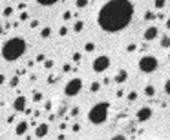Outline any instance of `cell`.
Instances as JSON below:
<instances>
[{"instance_id": "6da1fadb", "label": "cell", "mask_w": 170, "mask_h": 140, "mask_svg": "<svg viewBox=\"0 0 170 140\" xmlns=\"http://www.w3.org/2000/svg\"><path fill=\"white\" fill-rule=\"evenodd\" d=\"M132 18H134V4L130 0H108L97 15L101 29H104L106 33L123 31L125 27H128Z\"/></svg>"}, {"instance_id": "7a4b0ae2", "label": "cell", "mask_w": 170, "mask_h": 140, "mask_svg": "<svg viewBox=\"0 0 170 140\" xmlns=\"http://www.w3.org/2000/svg\"><path fill=\"white\" fill-rule=\"evenodd\" d=\"M26 49H27L26 40L20 38V36H13V38L5 40V42L2 44L0 53H2V56H4L5 62H15V60H18V58L26 53Z\"/></svg>"}, {"instance_id": "3957f363", "label": "cell", "mask_w": 170, "mask_h": 140, "mask_svg": "<svg viewBox=\"0 0 170 140\" xmlns=\"http://www.w3.org/2000/svg\"><path fill=\"white\" fill-rule=\"evenodd\" d=\"M110 102H97L90 111H88V120L92 122V124H95V126H99V124H103V122H106V118H108V113H110Z\"/></svg>"}, {"instance_id": "277c9868", "label": "cell", "mask_w": 170, "mask_h": 140, "mask_svg": "<svg viewBox=\"0 0 170 140\" xmlns=\"http://www.w3.org/2000/svg\"><path fill=\"white\" fill-rule=\"evenodd\" d=\"M157 66H159V62L154 55H145L139 58V69L143 73H154L157 69Z\"/></svg>"}, {"instance_id": "5b68a950", "label": "cell", "mask_w": 170, "mask_h": 140, "mask_svg": "<svg viewBox=\"0 0 170 140\" xmlns=\"http://www.w3.org/2000/svg\"><path fill=\"white\" fill-rule=\"evenodd\" d=\"M81 89H82V80H81V78H71V80L66 84L64 93H66V97H77V95L81 93Z\"/></svg>"}, {"instance_id": "8992f818", "label": "cell", "mask_w": 170, "mask_h": 140, "mask_svg": "<svg viewBox=\"0 0 170 140\" xmlns=\"http://www.w3.org/2000/svg\"><path fill=\"white\" fill-rule=\"evenodd\" d=\"M110 58L106 56V55H101V56H97L95 60H93V64H92V67H93V71L95 73H103V71H106L108 67H110Z\"/></svg>"}, {"instance_id": "52a82bcc", "label": "cell", "mask_w": 170, "mask_h": 140, "mask_svg": "<svg viewBox=\"0 0 170 140\" xmlns=\"http://www.w3.org/2000/svg\"><path fill=\"white\" fill-rule=\"evenodd\" d=\"M157 36H159V27H157V26H148V27L145 29V33H143V38H145L146 42L156 40Z\"/></svg>"}, {"instance_id": "ba28073f", "label": "cell", "mask_w": 170, "mask_h": 140, "mask_svg": "<svg viewBox=\"0 0 170 140\" xmlns=\"http://www.w3.org/2000/svg\"><path fill=\"white\" fill-rule=\"evenodd\" d=\"M136 117H137V120L139 122H146V120H150V117H152V108H139L137 109V113H136Z\"/></svg>"}, {"instance_id": "9c48e42d", "label": "cell", "mask_w": 170, "mask_h": 140, "mask_svg": "<svg viewBox=\"0 0 170 140\" xmlns=\"http://www.w3.org/2000/svg\"><path fill=\"white\" fill-rule=\"evenodd\" d=\"M26 106H27V98H26L24 95H18V97L15 98V102H13V109L18 111V113H22Z\"/></svg>"}, {"instance_id": "30bf717a", "label": "cell", "mask_w": 170, "mask_h": 140, "mask_svg": "<svg viewBox=\"0 0 170 140\" xmlns=\"http://www.w3.org/2000/svg\"><path fill=\"white\" fill-rule=\"evenodd\" d=\"M48 131H49V124H48V122L38 124L37 129H35V137H37V138H44V137L48 135Z\"/></svg>"}, {"instance_id": "8fae6325", "label": "cell", "mask_w": 170, "mask_h": 140, "mask_svg": "<svg viewBox=\"0 0 170 140\" xmlns=\"http://www.w3.org/2000/svg\"><path fill=\"white\" fill-rule=\"evenodd\" d=\"M27 129H29V124H27L26 120H22V122L16 124V128H15V135H16V137H22L24 133H27Z\"/></svg>"}, {"instance_id": "7c38bea8", "label": "cell", "mask_w": 170, "mask_h": 140, "mask_svg": "<svg viewBox=\"0 0 170 140\" xmlns=\"http://www.w3.org/2000/svg\"><path fill=\"white\" fill-rule=\"evenodd\" d=\"M117 84H123V82H126L128 80V73L125 71V69H121V71H117V75H115V78H114Z\"/></svg>"}, {"instance_id": "4fadbf2b", "label": "cell", "mask_w": 170, "mask_h": 140, "mask_svg": "<svg viewBox=\"0 0 170 140\" xmlns=\"http://www.w3.org/2000/svg\"><path fill=\"white\" fill-rule=\"evenodd\" d=\"M82 29H84V20H77V22L73 24V31H75V33H81Z\"/></svg>"}, {"instance_id": "5bb4252c", "label": "cell", "mask_w": 170, "mask_h": 140, "mask_svg": "<svg viewBox=\"0 0 170 140\" xmlns=\"http://www.w3.org/2000/svg\"><path fill=\"white\" fill-rule=\"evenodd\" d=\"M145 95H146L148 98L156 97V87H154V86H146V87H145Z\"/></svg>"}, {"instance_id": "9a60e30c", "label": "cell", "mask_w": 170, "mask_h": 140, "mask_svg": "<svg viewBox=\"0 0 170 140\" xmlns=\"http://www.w3.org/2000/svg\"><path fill=\"white\" fill-rule=\"evenodd\" d=\"M13 13H15V9H13L11 5H7V7H4V11H2V16H4V18H9Z\"/></svg>"}, {"instance_id": "2e32d148", "label": "cell", "mask_w": 170, "mask_h": 140, "mask_svg": "<svg viewBox=\"0 0 170 140\" xmlns=\"http://www.w3.org/2000/svg\"><path fill=\"white\" fill-rule=\"evenodd\" d=\"M40 36H42V38H49V36H51V27H48V26L42 27V29H40Z\"/></svg>"}, {"instance_id": "e0dca14e", "label": "cell", "mask_w": 170, "mask_h": 140, "mask_svg": "<svg viewBox=\"0 0 170 140\" xmlns=\"http://www.w3.org/2000/svg\"><path fill=\"white\" fill-rule=\"evenodd\" d=\"M84 51H86V53H93V51H95V44H93V42H86V44H84Z\"/></svg>"}, {"instance_id": "ac0fdd59", "label": "cell", "mask_w": 170, "mask_h": 140, "mask_svg": "<svg viewBox=\"0 0 170 140\" xmlns=\"http://www.w3.org/2000/svg\"><path fill=\"white\" fill-rule=\"evenodd\" d=\"M18 82H20V75H15V77L9 80V87H16V86H18Z\"/></svg>"}, {"instance_id": "d6986e66", "label": "cell", "mask_w": 170, "mask_h": 140, "mask_svg": "<svg viewBox=\"0 0 170 140\" xmlns=\"http://www.w3.org/2000/svg\"><path fill=\"white\" fill-rule=\"evenodd\" d=\"M88 4H90V0H75V5H77V9H84Z\"/></svg>"}, {"instance_id": "ffe728a7", "label": "cell", "mask_w": 170, "mask_h": 140, "mask_svg": "<svg viewBox=\"0 0 170 140\" xmlns=\"http://www.w3.org/2000/svg\"><path fill=\"white\" fill-rule=\"evenodd\" d=\"M71 60H73L75 64H81V60H82V55H81L79 51H75V53L71 55Z\"/></svg>"}, {"instance_id": "44dd1931", "label": "cell", "mask_w": 170, "mask_h": 140, "mask_svg": "<svg viewBox=\"0 0 170 140\" xmlns=\"http://www.w3.org/2000/svg\"><path fill=\"white\" fill-rule=\"evenodd\" d=\"M42 64H44V67H46V69H51V67L55 66V60H53V58H46Z\"/></svg>"}, {"instance_id": "7402d4cb", "label": "cell", "mask_w": 170, "mask_h": 140, "mask_svg": "<svg viewBox=\"0 0 170 140\" xmlns=\"http://www.w3.org/2000/svg\"><path fill=\"white\" fill-rule=\"evenodd\" d=\"M99 89H101V82H92V84H90V91H92V93H97Z\"/></svg>"}, {"instance_id": "603a6c76", "label": "cell", "mask_w": 170, "mask_h": 140, "mask_svg": "<svg viewBox=\"0 0 170 140\" xmlns=\"http://www.w3.org/2000/svg\"><path fill=\"white\" fill-rule=\"evenodd\" d=\"M126 100H128V102H136V100H137V91H130V93L126 95Z\"/></svg>"}, {"instance_id": "cb8c5ba5", "label": "cell", "mask_w": 170, "mask_h": 140, "mask_svg": "<svg viewBox=\"0 0 170 140\" xmlns=\"http://www.w3.org/2000/svg\"><path fill=\"white\" fill-rule=\"evenodd\" d=\"M154 5H156V9H163L167 5V0H154Z\"/></svg>"}, {"instance_id": "d4e9b609", "label": "cell", "mask_w": 170, "mask_h": 140, "mask_svg": "<svg viewBox=\"0 0 170 140\" xmlns=\"http://www.w3.org/2000/svg\"><path fill=\"white\" fill-rule=\"evenodd\" d=\"M18 20H20V22H26V20H29V13H27V11H22V13L18 15Z\"/></svg>"}, {"instance_id": "484cf974", "label": "cell", "mask_w": 170, "mask_h": 140, "mask_svg": "<svg viewBox=\"0 0 170 140\" xmlns=\"http://www.w3.org/2000/svg\"><path fill=\"white\" fill-rule=\"evenodd\" d=\"M40 5H53V4H57L59 0H37Z\"/></svg>"}, {"instance_id": "4316f807", "label": "cell", "mask_w": 170, "mask_h": 140, "mask_svg": "<svg viewBox=\"0 0 170 140\" xmlns=\"http://www.w3.org/2000/svg\"><path fill=\"white\" fill-rule=\"evenodd\" d=\"M168 46H170V38L167 36V35H165V36L161 38V47H165V49H167Z\"/></svg>"}, {"instance_id": "83f0119b", "label": "cell", "mask_w": 170, "mask_h": 140, "mask_svg": "<svg viewBox=\"0 0 170 140\" xmlns=\"http://www.w3.org/2000/svg\"><path fill=\"white\" fill-rule=\"evenodd\" d=\"M42 98H44V97H42L40 91H35V93H33V102H40Z\"/></svg>"}, {"instance_id": "f1b7e54d", "label": "cell", "mask_w": 170, "mask_h": 140, "mask_svg": "<svg viewBox=\"0 0 170 140\" xmlns=\"http://www.w3.org/2000/svg\"><path fill=\"white\" fill-rule=\"evenodd\" d=\"M145 18H146V20H156V13H154V11H146V13H145Z\"/></svg>"}, {"instance_id": "f546056e", "label": "cell", "mask_w": 170, "mask_h": 140, "mask_svg": "<svg viewBox=\"0 0 170 140\" xmlns=\"http://www.w3.org/2000/svg\"><path fill=\"white\" fill-rule=\"evenodd\" d=\"M59 35H60V36H66V35H68V27H66V26H60V27H59Z\"/></svg>"}, {"instance_id": "4dcf8cb0", "label": "cell", "mask_w": 170, "mask_h": 140, "mask_svg": "<svg viewBox=\"0 0 170 140\" xmlns=\"http://www.w3.org/2000/svg\"><path fill=\"white\" fill-rule=\"evenodd\" d=\"M79 113H81V108H73V109H71V113H70V117H71V118H75V117H79Z\"/></svg>"}, {"instance_id": "1f68e13d", "label": "cell", "mask_w": 170, "mask_h": 140, "mask_svg": "<svg viewBox=\"0 0 170 140\" xmlns=\"http://www.w3.org/2000/svg\"><path fill=\"white\" fill-rule=\"evenodd\" d=\"M71 16H73V13H71V11H64V13H62V20H70Z\"/></svg>"}, {"instance_id": "d6a6232c", "label": "cell", "mask_w": 170, "mask_h": 140, "mask_svg": "<svg viewBox=\"0 0 170 140\" xmlns=\"http://www.w3.org/2000/svg\"><path fill=\"white\" fill-rule=\"evenodd\" d=\"M136 49H137V46H136V44H128V46H126V51H128V53H134Z\"/></svg>"}, {"instance_id": "836d02e7", "label": "cell", "mask_w": 170, "mask_h": 140, "mask_svg": "<svg viewBox=\"0 0 170 140\" xmlns=\"http://www.w3.org/2000/svg\"><path fill=\"white\" fill-rule=\"evenodd\" d=\"M44 60H46V55H42V53L35 56V62H44Z\"/></svg>"}, {"instance_id": "e575fe53", "label": "cell", "mask_w": 170, "mask_h": 140, "mask_svg": "<svg viewBox=\"0 0 170 140\" xmlns=\"http://www.w3.org/2000/svg\"><path fill=\"white\" fill-rule=\"evenodd\" d=\"M62 71H64V73H70V71H71V64H64V66H62Z\"/></svg>"}, {"instance_id": "d590c367", "label": "cell", "mask_w": 170, "mask_h": 140, "mask_svg": "<svg viewBox=\"0 0 170 140\" xmlns=\"http://www.w3.org/2000/svg\"><path fill=\"white\" fill-rule=\"evenodd\" d=\"M71 131H73V133H79V131H81V124H73V126H71Z\"/></svg>"}, {"instance_id": "8d00e7d4", "label": "cell", "mask_w": 170, "mask_h": 140, "mask_svg": "<svg viewBox=\"0 0 170 140\" xmlns=\"http://www.w3.org/2000/svg\"><path fill=\"white\" fill-rule=\"evenodd\" d=\"M38 24H40L38 20H31V24H29V27H31V29H35V27H38Z\"/></svg>"}, {"instance_id": "74e56055", "label": "cell", "mask_w": 170, "mask_h": 140, "mask_svg": "<svg viewBox=\"0 0 170 140\" xmlns=\"http://www.w3.org/2000/svg\"><path fill=\"white\" fill-rule=\"evenodd\" d=\"M51 108H53V104H51V100H48V102L44 104V109H46V111H49Z\"/></svg>"}, {"instance_id": "f35d334b", "label": "cell", "mask_w": 170, "mask_h": 140, "mask_svg": "<svg viewBox=\"0 0 170 140\" xmlns=\"http://www.w3.org/2000/svg\"><path fill=\"white\" fill-rule=\"evenodd\" d=\"M20 11H26V2H18V5H16Z\"/></svg>"}, {"instance_id": "ab89813d", "label": "cell", "mask_w": 170, "mask_h": 140, "mask_svg": "<svg viewBox=\"0 0 170 140\" xmlns=\"http://www.w3.org/2000/svg\"><path fill=\"white\" fill-rule=\"evenodd\" d=\"M5 122H7V124H13V122H15V115H9V117L5 118Z\"/></svg>"}, {"instance_id": "60d3db41", "label": "cell", "mask_w": 170, "mask_h": 140, "mask_svg": "<svg viewBox=\"0 0 170 140\" xmlns=\"http://www.w3.org/2000/svg\"><path fill=\"white\" fill-rule=\"evenodd\" d=\"M165 93H167V95L170 93V80H167V82H165Z\"/></svg>"}, {"instance_id": "b9f144b4", "label": "cell", "mask_w": 170, "mask_h": 140, "mask_svg": "<svg viewBox=\"0 0 170 140\" xmlns=\"http://www.w3.org/2000/svg\"><path fill=\"white\" fill-rule=\"evenodd\" d=\"M55 80H57V78H55V77H53V75H49V77H48V84H53V82H55Z\"/></svg>"}, {"instance_id": "7bdbcfd3", "label": "cell", "mask_w": 170, "mask_h": 140, "mask_svg": "<svg viewBox=\"0 0 170 140\" xmlns=\"http://www.w3.org/2000/svg\"><path fill=\"white\" fill-rule=\"evenodd\" d=\"M4 82H5V75L0 73V86H4Z\"/></svg>"}, {"instance_id": "ee69618b", "label": "cell", "mask_w": 170, "mask_h": 140, "mask_svg": "<svg viewBox=\"0 0 170 140\" xmlns=\"http://www.w3.org/2000/svg\"><path fill=\"white\" fill-rule=\"evenodd\" d=\"M112 138H114V140H123V138H125V135H114Z\"/></svg>"}, {"instance_id": "f6af8a7d", "label": "cell", "mask_w": 170, "mask_h": 140, "mask_svg": "<svg viewBox=\"0 0 170 140\" xmlns=\"http://www.w3.org/2000/svg\"><path fill=\"white\" fill-rule=\"evenodd\" d=\"M103 84H106V86H108V84H112V78H110V77H106V78L103 80Z\"/></svg>"}, {"instance_id": "bcb514c9", "label": "cell", "mask_w": 170, "mask_h": 140, "mask_svg": "<svg viewBox=\"0 0 170 140\" xmlns=\"http://www.w3.org/2000/svg\"><path fill=\"white\" fill-rule=\"evenodd\" d=\"M123 95H125V89H117V97H119V98H121V97H123Z\"/></svg>"}, {"instance_id": "7dc6e473", "label": "cell", "mask_w": 170, "mask_h": 140, "mask_svg": "<svg viewBox=\"0 0 170 140\" xmlns=\"http://www.w3.org/2000/svg\"><path fill=\"white\" fill-rule=\"evenodd\" d=\"M156 16H157L159 20H165V13H159V15H156Z\"/></svg>"}]
</instances>
